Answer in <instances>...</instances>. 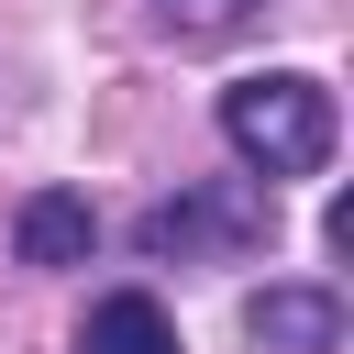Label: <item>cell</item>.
<instances>
[{
  "label": "cell",
  "instance_id": "cell-1",
  "mask_svg": "<svg viewBox=\"0 0 354 354\" xmlns=\"http://www.w3.org/2000/svg\"><path fill=\"white\" fill-rule=\"evenodd\" d=\"M221 144L254 177H321L332 166V88L321 77H243V88H221Z\"/></svg>",
  "mask_w": 354,
  "mask_h": 354
},
{
  "label": "cell",
  "instance_id": "cell-2",
  "mask_svg": "<svg viewBox=\"0 0 354 354\" xmlns=\"http://www.w3.org/2000/svg\"><path fill=\"white\" fill-rule=\"evenodd\" d=\"M266 232V199L254 188H188V199H166V210H144V254L155 266H199V254H243Z\"/></svg>",
  "mask_w": 354,
  "mask_h": 354
},
{
  "label": "cell",
  "instance_id": "cell-3",
  "mask_svg": "<svg viewBox=\"0 0 354 354\" xmlns=\"http://www.w3.org/2000/svg\"><path fill=\"white\" fill-rule=\"evenodd\" d=\"M243 332H254L266 354H332V343H343V299H332V288H266V299L243 310Z\"/></svg>",
  "mask_w": 354,
  "mask_h": 354
},
{
  "label": "cell",
  "instance_id": "cell-4",
  "mask_svg": "<svg viewBox=\"0 0 354 354\" xmlns=\"http://www.w3.org/2000/svg\"><path fill=\"white\" fill-rule=\"evenodd\" d=\"M11 243H22V266H88L100 221H88V199H66V188H33V199H22V221H11Z\"/></svg>",
  "mask_w": 354,
  "mask_h": 354
},
{
  "label": "cell",
  "instance_id": "cell-5",
  "mask_svg": "<svg viewBox=\"0 0 354 354\" xmlns=\"http://www.w3.org/2000/svg\"><path fill=\"white\" fill-rule=\"evenodd\" d=\"M77 354H177V321H166L144 288H122V299H100V310H88Z\"/></svg>",
  "mask_w": 354,
  "mask_h": 354
},
{
  "label": "cell",
  "instance_id": "cell-6",
  "mask_svg": "<svg viewBox=\"0 0 354 354\" xmlns=\"http://www.w3.org/2000/svg\"><path fill=\"white\" fill-rule=\"evenodd\" d=\"M155 11H166V33H177V44H221V33H243L266 0H155Z\"/></svg>",
  "mask_w": 354,
  "mask_h": 354
}]
</instances>
